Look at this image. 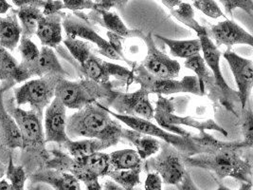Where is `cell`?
<instances>
[{
    "label": "cell",
    "mask_w": 253,
    "mask_h": 190,
    "mask_svg": "<svg viewBox=\"0 0 253 190\" xmlns=\"http://www.w3.org/2000/svg\"><path fill=\"white\" fill-rule=\"evenodd\" d=\"M31 79L29 73L24 70L8 49L0 46V83L11 82L19 84Z\"/></svg>",
    "instance_id": "cell-26"
},
{
    "label": "cell",
    "mask_w": 253,
    "mask_h": 190,
    "mask_svg": "<svg viewBox=\"0 0 253 190\" xmlns=\"http://www.w3.org/2000/svg\"><path fill=\"white\" fill-rule=\"evenodd\" d=\"M122 139L131 142L136 147V151L143 161L157 154L161 148V141L159 139L131 129H123Z\"/></svg>",
    "instance_id": "cell-27"
},
{
    "label": "cell",
    "mask_w": 253,
    "mask_h": 190,
    "mask_svg": "<svg viewBox=\"0 0 253 190\" xmlns=\"http://www.w3.org/2000/svg\"><path fill=\"white\" fill-rule=\"evenodd\" d=\"M196 35L198 36V40L201 44V52L203 54L202 57L208 68L212 72L216 86L218 87L221 95V102L224 107H227V109L235 114L233 107L235 102L237 100L239 101L238 93L230 89L221 72L220 59L222 53L217 46L214 44V42L208 36L207 28L203 27Z\"/></svg>",
    "instance_id": "cell-12"
},
{
    "label": "cell",
    "mask_w": 253,
    "mask_h": 190,
    "mask_svg": "<svg viewBox=\"0 0 253 190\" xmlns=\"http://www.w3.org/2000/svg\"><path fill=\"white\" fill-rule=\"evenodd\" d=\"M32 184H46L54 190H82L80 182L69 172L51 168H40L31 174Z\"/></svg>",
    "instance_id": "cell-20"
},
{
    "label": "cell",
    "mask_w": 253,
    "mask_h": 190,
    "mask_svg": "<svg viewBox=\"0 0 253 190\" xmlns=\"http://www.w3.org/2000/svg\"><path fill=\"white\" fill-rule=\"evenodd\" d=\"M5 173L7 181L11 184L13 190H25L28 174L23 166L14 164L12 155L9 158Z\"/></svg>",
    "instance_id": "cell-33"
},
{
    "label": "cell",
    "mask_w": 253,
    "mask_h": 190,
    "mask_svg": "<svg viewBox=\"0 0 253 190\" xmlns=\"http://www.w3.org/2000/svg\"><path fill=\"white\" fill-rule=\"evenodd\" d=\"M108 108H113L114 112L122 115L153 120L155 109L150 102L149 95L139 89L134 93L113 92L106 99Z\"/></svg>",
    "instance_id": "cell-14"
},
{
    "label": "cell",
    "mask_w": 253,
    "mask_h": 190,
    "mask_svg": "<svg viewBox=\"0 0 253 190\" xmlns=\"http://www.w3.org/2000/svg\"><path fill=\"white\" fill-rule=\"evenodd\" d=\"M95 10L94 11H110V9L116 8L119 11H123L126 7L127 3L130 0H94Z\"/></svg>",
    "instance_id": "cell-40"
},
{
    "label": "cell",
    "mask_w": 253,
    "mask_h": 190,
    "mask_svg": "<svg viewBox=\"0 0 253 190\" xmlns=\"http://www.w3.org/2000/svg\"><path fill=\"white\" fill-rule=\"evenodd\" d=\"M171 13L177 20H179L180 22H182L189 28H191L192 30H194L196 34L203 28V26H201L195 19L194 10L192 6L188 3L181 2L178 6H176L175 8H173V10H171Z\"/></svg>",
    "instance_id": "cell-34"
},
{
    "label": "cell",
    "mask_w": 253,
    "mask_h": 190,
    "mask_svg": "<svg viewBox=\"0 0 253 190\" xmlns=\"http://www.w3.org/2000/svg\"><path fill=\"white\" fill-rule=\"evenodd\" d=\"M67 119V107L59 98L54 97L46 107L44 114V133L46 143L55 142L63 145L69 141Z\"/></svg>",
    "instance_id": "cell-17"
},
{
    "label": "cell",
    "mask_w": 253,
    "mask_h": 190,
    "mask_svg": "<svg viewBox=\"0 0 253 190\" xmlns=\"http://www.w3.org/2000/svg\"><path fill=\"white\" fill-rule=\"evenodd\" d=\"M112 170H142L143 160L135 149H122L109 154Z\"/></svg>",
    "instance_id": "cell-30"
},
{
    "label": "cell",
    "mask_w": 253,
    "mask_h": 190,
    "mask_svg": "<svg viewBox=\"0 0 253 190\" xmlns=\"http://www.w3.org/2000/svg\"><path fill=\"white\" fill-rule=\"evenodd\" d=\"M243 111L242 118V133L244 136V141L249 148L253 145V113L252 107L246 106Z\"/></svg>",
    "instance_id": "cell-36"
},
{
    "label": "cell",
    "mask_w": 253,
    "mask_h": 190,
    "mask_svg": "<svg viewBox=\"0 0 253 190\" xmlns=\"http://www.w3.org/2000/svg\"><path fill=\"white\" fill-rule=\"evenodd\" d=\"M48 151L51 157L45 165L46 168L69 172L79 182H83L84 186L99 182V179L107 176L111 171L109 154L106 153L96 152L84 157L73 158L57 148Z\"/></svg>",
    "instance_id": "cell-5"
},
{
    "label": "cell",
    "mask_w": 253,
    "mask_h": 190,
    "mask_svg": "<svg viewBox=\"0 0 253 190\" xmlns=\"http://www.w3.org/2000/svg\"><path fill=\"white\" fill-rule=\"evenodd\" d=\"M6 166H7V163L0 159V178H2V177H3V175L5 174Z\"/></svg>",
    "instance_id": "cell-49"
},
{
    "label": "cell",
    "mask_w": 253,
    "mask_h": 190,
    "mask_svg": "<svg viewBox=\"0 0 253 190\" xmlns=\"http://www.w3.org/2000/svg\"><path fill=\"white\" fill-rule=\"evenodd\" d=\"M63 146L68 150L71 157L80 158L96 152H101L102 150L112 146V144L102 140L86 138L80 141H73L69 139L68 142L63 144Z\"/></svg>",
    "instance_id": "cell-29"
},
{
    "label": "cell",
    "mask_w": 253,
    "mask_h": 190,
    "mask_svg": "<svg viewBox=\"0 0 253 190\" xmlns=\"http://www.w3.org/2000/svg\"><path fill=\"white\" fill-rule=\"evenodd\" d=\"M110 82L99 83L91 79L70 81L62 77L55 88V97L59 98L65 107L79 110L101 99H107L113 94Z\"/></svg>",
    "instance_id": "cell-6"
},
{
    "label": "cell",
    "mask_w": 253,
    "mask_h": 190,
    "mask_svg": "<svg viewBox=\"0 0 253 190\" xmlns=\"http://www.w3.org/2000/svg\"><path fill=\"white\" fill-rule=\"evenodd\" d=\"M220 2L223 4L226 12L230 14V16L237 8L242 9L252 16L253 15V0H220Z\"/></svg>",
    "instance_id": "cell-38"
},
{
    "label": "cell",
    "mask_w": 253,
    "mask_h": 190,
    "mask_svg": "<svg viewBox=\"0 0 253 190\" xmlns=\"http://www.w3.org/2000/svg\"><path fill=\"white\" fill-rule=\"evenodd\" d=\"M106 110L113 118H116L118 121L126 124L131 130L155 137L160 141L170 143L183 155V157H191L200 153V149L193 138L194 135L189 138L181 137L179 135H175L161 129L160 126L155 125L149 120L118 114L107 107Z\"/></svg>",
    "instance_id": "cell-10"
},
{
    "label": "cell",
    "mask_w": 253,
    "mask_h": 190,
    "mask_svg": "<svg viewBox=\"0 0 253 190\" xmlns=\"http://www.w3.org/2000/svg\"><path fill=\"white\" fill-rule=\"evenodd\" d=\"M12 4H14L17 8H21L23 6H35L38 8H43L46 4L45 0H11Z\"/></svg>",
    "instance_id": "cell-44"
},
{
    "label": "cell",
    "mask_w": 253,
    "mask_h": 190,
    "mask_svg": "<svg viewBox=\"0 0 253 190\" xmlns=\"http://www.w3.org/2000/svg\"><path fill=\"white\" fill-rule=\"evenodd\" d=\"M208 36L215 45L232 47L233 45L253 46V37L249 32L234 21L226 19L207 29Z\"/></svg>",
    "instance_id": "cell-18"
},
{
    "label": "cell",
    "mask_w": 253,
    "mask_h": 190,
    "mask_svg": "<svg viewBox=\"0 0 253 190\" xmlns=\"http://www.w3.org/2000/svg\"><path fill=\"white\" fill-rule=\"evenodd\" d=\"M123 129L120 121L113 119L106 107L98 102L81 108L67 119V134L71 140L84 137L115 145L122 139Z\"/></svg>",
    "instance_id": "cell-3"
},
{
    "label": "cell",
    "mask_w": 253,
    "mask_h": 190,
    "mask_svg": "<svg viewBox=\"0 0 253 190\" xmlns=\"http://www.w3.org/2000/svg\"><path fill=\"white\" fill-rule=\"evenodd\" d=\"M62 2L66 9L75 12L86 9L94 11L96 7L94 0H63Z\"/></svg>",
    "instance_id": "cell-39"
},
{
    "label": "cell",
    "mask_w": 253,
    "mask_h": 190,
    "mask_svg": "<svg viewBox=\"0 0 253 190\" xmlns=\"http://www.w3.org/2000/svg\"><path fill=\"white\" fill-rule=\"evenodd\" d=\"M88 17L93 20V23L99 24L103 26L108 32L114 34L116 36H121L123 38H130V37H138L142 38L144 34L139 31L130 30L126 25L123 22L120 16L116 12L110 11H92L88 15Z\"/></svg>",
    "instance_id": "cell-23"
},
{
    "label": "cell",
    "mask_w": 253,
    "mask_h": 190,
    "mask_svg": "<svg viewBox=\"0 0 253 190\" xmlns=\"http://www.w3.org/2000/svg\"><path fill=\"white\" fill-rule=\"evenodd\" d=\"M192 1H195V0H192Z\"/></svg>",
    "instance_id": "cell-52"
},
{
    "label": "cell",
    "mask_w": 253,
    "mask_h": 190,
    "mask_svg": "<svg viewBox=\"0 0 253 190\" xmlns=\"http://www.w3.org/2000/svg\"><path fill=\"white\" fill-rule=\"evenodd\" d=\"M63 12L43 15L38 22L36 36L41 44L51 48H57L63 42Z\"/></svg>",
    "instance_id": "cell-22"
},
{
    "label": "cell",
    "mask_w": 253,
    "mask_h": 190,
    "mask_svg": "<svg viewBox=\"0 0 253 190\" xmlns=\"http://www.w3.org/2000/svg\"><path fill=\"white\" fill-rule=\"evenodd\" d=\"M102 189L103 190H126L123 187H121L120 185H118L113 180L105 181L104 185L102 186Z\"/></svg>",
    "instance_id": "cell-45"
},
{
    "label": "cell",
    "mask_w": 253,
    "mask_h": 190,
    "mask_svg": "<svg viewBox=\"0 0 253 190\" xmlns=\"http://www.w3.org/2000/svg\"><path fill=\"white\" fill-rule=\"evenodd\" d=\"M22 35L17 11L11 9L5 16L0 15V46L8 50L17 47Z\"/></svg>",
    "instance_id": "cell-24"
},
{
    "label": "cell",
    "mask_w": 253,
    "mask_h": 190,
    "mask_svg": "<svg viewBox=\"0 0 253 190\" xmlns=\"http://www.w3.org/2000/svg\"><path fill=\"white\" fill-rule=\"evenodd\" d=\"M13 155V151L10 150L6 147H4L1 143H0V159L3 160L4 162H6L8 164V161H9V158Z\"/></svg>",
    "instance_id": "cell-46"
},
{
    "label": "cell",
    "mask_w": 253,
    "mask_h": 190,
    "mask_svg": "<svg viewBox=\"0 0 253 190\" xmlns=\"http://www.w3.org/2000/svg\"><path fill=\"white\" fill-rule=\"evenodd\" d=\"M23 69L29 73L31 78L34 76L42 77L45 75H60L65 78L69 76V73L65 71L59 62L53 48L46 46L41 48L38 58L33 64Z\"/></svg>",
    "instance_id": "cell-21"
},
{
    "label": "cell",
    "mask_w": 253,
    "mask_h": 190,
    "mask_svg": "<svg viewBox=\"0 0 253 190\" xmlns=\"http://www.w3.org/2000/svg\"><path fill=\"white\" fill-rule=\"evenodd\" d=\"M13 89V88H12ZM12 89L5 92L4 105L15 120L22 138L21 166H24L28 177L40 168H44L51 155L46 149V140L42 119L34 110H26L16 106Z\"/></svg>",
    "instance_id": "cell-1"
},
{
    "label": "cell",
    "mask_w": 253,
    "mask_h": 190,
    "mask_svg": "<svg viewBox=\"0 0 253 190\" xmlns=\"http://www.w3.org/2000/svg\"><path fill=\"white\" fill-rule=\"evenodd\" d=\"M16 11L22 30L21 36L32 38L36 34L39 20L44 15L42 9L29 5L18 8Z\"/></svg>",
    "instance_id": "cell-31"
},
{
    "label": "cell",
    "mask_w": 253,
    "mask_h": 190,
    "mask_svg": "<svg viewBox=\"0 0 253 190\" xmlns=\"http://www.w3.org/2000/svg\"><path fill=\"white\" fill-rule=\"evenodd\" d=\"M239 190H253V183H244Z\"/></svg>",
    "instance_id": "cell-50"
},
{
    "label": "cell",
    "mask_w": 253,
    "mask_h": 190,
    "mask_svg": "<svg viewBox=\"0 0 253 190\" xmlns=\"http://www.w3.org/2000/svg\"><path fill=\"white\" fill-rule=\"evenodd\" d=\"M245 149L249 147L244 142H222L207 153L184 157L185 166L206 169L218 180L230 177L252 183L253 163L242 156Z\"/></svg>",
    "instance_id": "cell-2"
},
{
    "label": "cell",
    "mask_w": 253,
    "mask_h": 190,
    "mask_svg": "<svg viewBox=\"0 0 253 190\" xmlns=\"http://www.w3.org/2000/svg\"><path fill=\"white\" fill-rule=\"evenodd\" d=\"M162 3L169 8V10H173V8H175L176 6H178L182 1L181 0H161Z\"/></svg>",
    "instance_id": "cell-48"
},
{
    "label": "cell",
    "mask_w": 253,
    "mask_h": 190,
    "mask_svg": "<svg viewBox=\"0 0 253 190\" xmlns=\"http://www.w3.org/2000/svg\"><path fill=\"white\" fill-rule=\"evenodd\" d=\"M142 169L157 173L166 185L176 186L186 173L184 157L173 145L162 141L159 152L143 162Z\"/></svg>",
    "instance_id": "cell-11"
},
{
    "label": "cell",
    "mask_w": 253,
    "mask_h": 190,
    "mask_svg": "<svg viewBox=\"0 0 253 190\" xmlns=\"http://www.w3.org/2000/svg\"><path fill=\"white\" fill-rule=\"evenodd\" d=\"M61 78L60 75H45L26 81L19 88H13L16 106L29 105L32 110L43 118L46 107L55 97V88Z\"/></svg>",
    "instance_id": "cell-8"
},
{
    "label": "cell",
    "mask_w": 253,
    "mask_h": 190,
    "mask_svg": "<svg viewBox=\"0 0 253 190\" xmlns=\"http://www.w3.org/2000/svg\"><path fill=\"white\" fill-rule=\"evenodd\" d=\"M141 39L147 48L146 56L141 64L142 67L155 77L176 79L181 70L179 62L170 58L157 48L152 34L143 35Z\"/></svg>",
    "instance_id": "cell-15"
},
{
    "label": "cell",
    "mask_w": 253,
    "mask_h": 190,
    "mask_svg": "<svg viewBox=\"0 0 253 190\" xmlns=\"http://www.w3.org/2000/svg\"><path fill=\"white\" fill-rule=\"evenodd\" d=\"M62 26L66 36L72 38H79L84 41H89L98 48V51L109 59L123 61L121 56L111 47L109 42L99 36L92 28L88 20L84 19L82 14H66L63 12Z\"/></svg>",
    "instance_id": "cell-13"
},
{
    "label": "cell",
    "mask_w": 253,
    "mask_h": 190,
    "mask_svg": "<svg viewBox=\"0 0 253 190\" xmlns=\"http://www.w3.org/2000/svg\"><path fill=\"white\" fill-rule=\"evenodd\" d=\"M14 86L15 84L11 82L0 83V143L12 151L21 149L23 143L16 122L4 105L3 96L5 92L12 89Z\"/></svg>",
    "instance_id": "cell-19"
},
{
    "label": "cell",
    "mask_w": 253,
    "mask_h": 190,
    "mask_svg": "<svg viewBox=\"0 0 253 190\" xmlns=\"http://www.w3.org/2000/svg\"><path fill=\"white\" fill-rule=\"evenodd\" d=\"M148 95H170L177 94H191L203 96L196 75L185 76L180 80L158 78L151 75L142 65L134 67L133 79Z\"/></svg>",
    "instance_id": "cell-9"
},
{
    "label": "cell",
    "mask_w": 253,
    "mask_h": 190,
    "mask_svg": "<svg viewBox=\"0 0 253 190\" xmlns=\"http://www.w3.org/2000/svg\"><path fill=\"white\" fill-rule=\"evenodd\" d=\"M12 9V5L7 0H0V14H6Z\"/></svg>",
    "instance_id": "cell-47"
},
{
    "label": "cell",
    "mask_w": 253,
    "mask_h": 190,
    "mask_svg": "<svg viewBox=\"0 0 253 190\" xmlns=\"http://www.w3.org/2000/svg\"><path fill=\"white\" fill-rule=\"evenodd\" d=\"M175 187L177 188L178 190H200L195 184L191 174L188 171H186L182 181L178 185H176Z\"/></svg>",
    "instance_id": "cell-43"
},
{
    "label": "cell",
    "mask_w": 253,
    "mask_h": 190,
    "mask_svg": "<svg viewBox=\"0 0 253 190\" xmlns=\"http://www.w3.org/2000/svg\"><path fill=\"white\" fill-rule=\"evenodd\" d=\"M155 36L168 46L171 54L174 57L188 59L201 53V44L198 38L191 40H174L161 35H155Z\"/></svg>",
    "instance_id": "cell-28"
},
{
    "label": "cell",
    "mask_w": 253,
    "mask_h": 190,
    "mask_svg": "<svg viewBox=\"0 0 253 190\" xmlns=\"http://www.w3.org/2000/svg\"><path fill=\"white\" fill-rule=\"evenodd\" d=\"M141 170H112L108 173V177L126 190H135L140 185Z\"/></svg>",
    "instance_id": "cell-32"
},
{
    "label": "cell",
    "mask_w": 253,
    "mask_h": 190,
    "mask_svg": "<svg viewBox=\"0 0 253 190\" xmlns=\"http://www.w3.org/2000/svg\"><path fill=\"white\" fill-rule=\"evenodd\" d=\"M154 109V119L158 123V126L175 135L187 138L192 137L193 134L190 131L181 128L186 126L194 128L199 132H206L207 131H217L219 133H222L224 136H228L227 131H225L215 121L211 119L200 121L190 116L183 117L174 114L175 107L173 99L158 95L156 107Z\"/></svg>",
    "instance_id": "cell-7"
},
{
    "label": "cell",
    "mask_w": 253,
    "mask_h": 190,
    "mask_svg": "<svg viewBox=\"0 0 253 190\" xmlns=\"http://www.w3.org/2000/svg\"><path fill=\"white\" fill-rule=\"evenodd\" d=\"M215 190H232L229 189L228 187H226L225 185H223V184H219L218 188L216 189Z\"/></svg>",
    "instance_id": "cell-51"
},
{
    "label": "cell",
    "mask_w": 253,
    "mask_h": 190,
    "mask_svg": "<svg viewBox=\"0 0 253 190\" xmlns=\"http://www.w3.org/2000/svg\"><path fill=\"white\" fill-rule=\"evenodd\" d=\"M63 43L85 78L99 83L110 82V77L112 76L133 79V71L98 57L93 53L91 48L85 41L67 36L63 39Z\"/></svg>",
    "instance_id": "cell-4"
},
{
    "label": "cell",
    "mask_w": 253,
    "mask_h": 190,
    "mask_svg": "<svg viewBox=\"0 0 253 190\" xmlns=\"http://www.w3.org/2000/svg\"><path fill=\"white\" fill-rule=\"evenodd\" d=\"M162 184V180L157 173L150 172L147 173V177L144 183V189L145 190H163Z\"/></svg>",
    "instance_id": "cell-41"
},
{
    "label": "cell",
    "mask_w": 253,
    "mask_h": 190,
    "mask_svg": "<svg viewBox=\"0 0 253 190\" xmlns=\"http://www.w3.org/2000/svg\"><path fill=\"white\" fill-rule=\"evenodd\" d=\"M184 66L185 68L196 73L202 95H206L207 92L210 94L213 93L212 95H220L218 87L216 86L213 74L208 68L205 61L200 54H197L185 60ZM220 98H221V95H220Z\"/></svg>",
    "instance_id": "cell-25"
},
{
    "label": "cell",
    "mask_w": 253,
    "mask_h": 190,
    "mask_svg": "<svg viewBox=\"0 0 253 190\" xmlns=\"http://www.w3.org/2000/svg\"><path fill=\"white\" fill-rule=\"evenodd\" d=\"M19 43L20 44H19L18 49H19L20 55L22 57V61H21L20 65H21V67L26 68V67L30 66L31 64H33L35 60L38 58L40 49L33 42L32 38L21 36Z\"/></svg>",
    "instance_id": "cell-35"
},
{
    "label": "cell",
    "mask_w": 253,
    "mask_h": 190,
    "mask_svg": "<svg viewBox=\"0 0 253 190\" xmlns=\"http://www.w3.org/2000/svg\"><path fill=\"white\" fill-rule=\"evenodd\" d=\"M223 56L228 62L232 71L235 83L238 88V98L241 103L242 109H244L249 103L253 87V60L244 58L234 51L228 48Z\"/></svg>",
    "instance_id": "cell-16"
},
{
    "label": "cell",
    "mask_w": 253,
    "mask_h": 190,
    "mask_svg": "<svg viewBox=\"0 0 253 190\" xmlns=\"http://www.w3.org/2000/svg\"><path fill=\"white\" fill-rule=\"evenodd\" d=\"M193 2L194 7L200 12H203L208 17H211L212 19H217L219 17L226 18L218 4L214 0H195Z\"/></svg>",
    "instance_id": "cell-37"
},
{
    "label": "cell",
    "mask_w": 253,
    "mask_h": 190,
    "mask_svg": "<svg viewBox=\"0 0 253 190\" xmlns=\"http://www.w3.org/2000/svg\"><path fill=\"white\" fill-rule=\"evenodd\" d=\"M45 1H46V4L42 8V12L44 15L57 13L66 9L62 1H59V0H45Z\"/></svg>",
    "instance_id": "cell-42"
}]
</instances>
